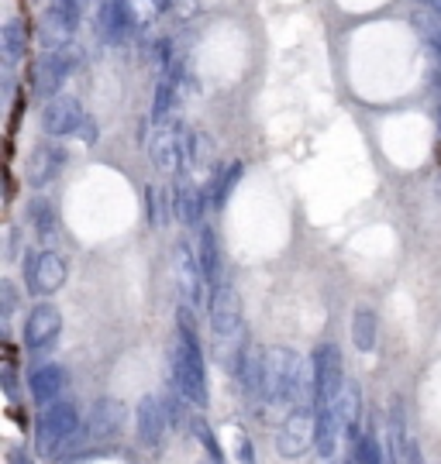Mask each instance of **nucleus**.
I'll use <instances>...</instances> for the list:
<instances>
[{
	"label": "nucleus",
	"instance_id": "nucleus-1",
	"mask_svg": "<svg viewBox=\"0 0 441 464\" xmlns=\"http://www.w3.org/2000/svg\"><path fill=\"white\" fill-rule=\"evenodd\" d=\"M42 124H45V131L56 134V138H63L69 131L83 127L80 103H76L73 96H56V100H49V107H45V114H42Z\"/></svg>",
	"mask_w": 441,
	"mask_h": 464
},
{
	"label": "nucleus",
	"instance_id": "nucleus-2",
	"mask_svg": "<svg viewBox=\"0 0 441 464\" xmlns=\"http://www.w3.org/2000/svg\"><path fill=\"white\" fill-rule=\"evenodd\" d=\"M238 323H242V303H238L235 289L224 285V289H218V300H214V334H218V344L235 338Z\"/></svg>",
	"mask_w": 441,
	"mask_h": 464
},
{
	"label": "nucleus",
	"instance_id": "nucleus-3",
	"mask_svg": "<svg viewBox=\"0 0 441 464\" xmlns=\"http://www.w3.org/2000/svg\"><path fill=\"white\" fill-rule=\"evenodd\" d=\"M69 69H73V49L69 45H59L52 52H45L38 59V90H56Z\"/></svg>",
	"mask_w": 441,
	"mask_h": 464
},
{
	"label": "nucleus",
	"instance_id": "nucleus-4",
	"mask_svg": "<svg viewBox=\"0 0 441 464\" xmlns=\"http://www.w3.org/2000/svg\"><path fill=\"white\" fill-rule=\"evenodd\" d=\"M59 309L49 307V303H42V307L32 309V316H28V327H25V340H28V347H45L49 340L59 334Z\"/></svg>",
	"mask_w": 441,
	"mask_h": 464
},
{
	"label": "nucleus",
	"instance_id": "nucleus-5",
	"mask_svg": "<svg viewBox=\"0 0 441 464\" xmlns=\"http://www.w3.org/2000/svg\"><path fill=\"white\" fill-rule=\"evenodd\" d=\"M80 18H83L80 0H52L45 11V31L56 38H69L80 25Z\"/></svg>",
	"mask_w": 441,
	"mask_h": 464
},
{
	"label": "nucleus",
	"instance_id": "nucleus-6",
	"mask_svg": "<svg viewBox=\"0 0 441 464\" xmlns=\"http://www.w3.org/2000/svg\"><path fill=\"white\" fill-rule=\"evenodd\" d=\"M32 282H35V289H38V293H56V289L66 282V262L59 258V255L45 251V255L35 262Z\"/></svg>",
	"mask_w": 441,
	"mask_h": 464
},
{
	"label": "nucleus",
	"instance_id": "nucleus-7",
	"mask_svg": "<svg viewBox=\"0 0 441 464\" xmlns=\"http://www.w3.org/2000/svg\"><path fill=\"white\" fill-rule=\"evenodd\" d=\"M59 165H63V152L59 148H52V145H45V148H38L32 155V162H28V179L35 186L49 183L56 172H59Z\"/></svg>",
	"mask_w": 441,
	"mask_h": 464
},
{
	"label": "nucleus",
	"instance_id": "nucleus-8",
	"mask_svg": "<svg viewBox=\"0 0 441 464\" xmlns=\"http://www.w3.org/2000/svg\"><path fill=\"white\" fill-rule=\"evenodd\" d=\"M0 49H4V59L7 62H18L25 52H28V34L21 28V21H7V25H4Z\"/></svg>",
	"mask_w": 441,
	"mask_h": 464
},
{
	"label": "nucleus",
	"instance_id": "nucleus-9",
	"mask_svg": "<svg viewBox=\"0 0 441 464\" xmlns=\"http://www.w3.org/2000/svg\"><path fill=\"white\" fill-rule=\"evenodd\" d=\"M152 155H156V165L176 169V162H180V141H176V134H173V131H159L156 141H152Z\"/></svg>",
	"mask_w": 441,
	"mask_h": 464
},
{
	"label": "nucleus",
	"instance_id": "nucleus-10",
	"mask_svg": "<svg viewBox=\"0 0 441 464\" xmlns=\"http://www.w3.org/2000/svg\"><path fill=\"white\" fill-rule=\"evenodd\" d=\"M352 334H355V344H359V347H369V344H373V334H376V316L366 313V309L355 313V331H352Z\"/></svg>",
	"mask_w": 441,
	"mask_h": 464
},
{
	"label": "nucleus",
	"instance_id": "nucleus-11",
	"mask_svg": "<svg viewBox=\"0 0 441 464\" xmlns=\"http://www.w3.org/2000/svg\"><path fill=\"white\" fill-rule=\"evenodd\" d=\"M200 262H204L207 276L218 272V247H214V234L211 231H204V238H200Z\"/></svg>",
	"mask_w": 441,
	"mask_h": 464
},
{
	"label": "nucleus",
	"instance_id": "nucleus-12",
	"mask_svg": "<svg viewBox=\"0 0 441 464\" xmlns=\"http://www.w3.org/2000/svg\"><path fill=\"white\" fill-rule=\"evenodd\" d=\"M149 210H152V220H156V224L166 220V214H169V200H166L162 189H149Z\"/></svg>",
	"mask_w": 441,
	"mask_h": 464
},
{
	"label": "nucleus",
	"instance_id": "nucleus-13",
	"mask_svg": "<svg viewBox=\"0 0 441 464\" xmlns=\"http://www.w3.org/2000/svg\"><path fill=\"white\" fill-rule=\"evenodd\" d=\"M169 4H173V7H176V11L183 14V18H187V14H193V11H197V4H193V0H169Z\"/></svg>",
	"mask_w": 441,
	"mask_h": 464
}]
</instances>
